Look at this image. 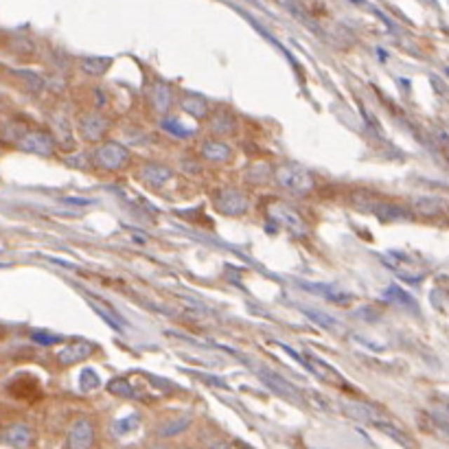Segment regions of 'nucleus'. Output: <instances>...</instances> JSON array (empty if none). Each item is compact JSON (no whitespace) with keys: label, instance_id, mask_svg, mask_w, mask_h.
<instances>
[{"label":"nucleus","instance_id":"f8f14e48","mask_svg":"<svg viewBox=\"0 0 449 449\" xmlns=\"http://www.w3.org/2000/svg\"><path fill=\"white\" fill-rule=\"evenodd\" d=\"M296 359H300V362L307 366V368H311V373H316L322 382H329V384H344L342 382V377H340L331 366H327V364H322L320 359H316V357H309V355H298V353H292Z\"/></svg>","mask_w":449,"mask_h":449},{"label":"nucleus","instance_id":"4468645a","mask_svg":"<svg viewBox=\"0 0 449 449\" xmlns=\"http://www.w3.org/2000/svg\"><path fill=\"white\" fill-rule=\"evenodd\" d=\"M3 441L15 449H27L33 441V434H31V429L22 423H18V425H11L7 432L3 434Z\"/></svg>","mask_w":449,"mask_h":449},{"label":"nucleus","instance_id":"dca6fc26","mask_svg":"<svg viewBox=\"0 0 449 449\" xmlns=\"http://www.w3.org/2000/svg\"><path fill=\"white\" fill-rule=\"evenodd\" d=\"M235 128H237L235 116H232L230 112H226V110H217L210 119V130L217 132V134H232V132H235Z\"/></svg>","mask_w":449,"mask_h":449},{"label":"nucleus","instance_id":"6e6552de","mask_svg":"<svg viewBox=\"0 0 449 449\" xmlns=\"http://www.w3.org/2000/svg\"><path fill=\"white\" fill-rule=\"evenodd\" d=\"M355 206L359 210H366L370 215H375V217H380V220H386V222H394V220H406L408 215L403 208L399 206H394V204H388V202H382V200H370V202H357L355 200Z\"/></svg>","mask_w":449,"mask_h":449},{"label":"nucleus","instance_id":"7ed1b4c3","mask_svg":"<svg viewBox=\"0 0 449 449\" xmlns=\"http://www.w3.org/2000/svg\"><path fill=\"white\" fill-rule=\"evenodd\" d=\"M97 165L107 169V171H121L123 167H128L130 163V152L128 147H123L121 142H105L95 154Z\"/></svg>","mask_w":449,"mask_h":449},{"label":"nucleus","instance_id":"b1692460","mask_svg":"<svg viewBox=\"0 0 449 449\" xmlns=\"http://www.w3.org/2000/svg\"><path fill=\"white\" fill-rule=\"evenodd\" d=\"M417 208L421 213H436V210H443L445 204H443L441 197L432 195V197H419V200H417Z\"/></svg>","mask_w":449,"mask_h":449},{"label":"nucleus","instance_id":"f03ea898","mask_svg":"<svg viewBox=\"0 0 449 449\" xmlns=\"http://www.w3.org/2000/svg\"><path fill=\"white\" fill-rule=\"evenodd\" d=\"M384 261L388 263L392 272H397L401 279H408V281H421L425 274V267H421L415 261V257L408 253H399V250H390V253H386Z\"/></svg>","mask_w":449,"mask_h":449},{"label":"nucleus","instance_id":"9b49d317","mask_svg":"<svg viewBox=\"0 0 449 449\" xmlns=\"http://www.w3.org/2000/svg\"><path fill=\"white\" fill-rule=\"evenodd\" d=\"M169 177H171V169L165 165H158V163H145L138 169L140 182H145L147 187H154V189L167 185Z\"/></svg>","mask_w":449,"mask_h":449},{"label":"nucleus","instance_id":"412c9836","mask_svg":"<svg viewBox=\"0 0 449 449\" xmlns=\"http://www.w3.org/2000/svg\"><path fill=\"white\" fill-rule=\"evenodd\" d=\"M138 423H140V417H138V415H130V417H125V419H119V421H114V425H112V434H114V436L130 434V432H134V429L138 427Z\"/></svg>","mask_w":449,"mask_h":449},{"label":"nucleus","instance_id":"4be33fe9","mask_svg":"<svg viewBox=\"0 0 449 449\" xmlns=\"http://www.w3.org/2000/svg\"><path fill=\"white\" fill-rule=\"evenodd\" d=\"M263 380H265L269 386H272L276 392L285 394V397H290V399H296V388L290 386L285 380H281V377H272V375H265V373H263Z\"/></svg>","mask_w":449,"mask_h":449},{"label":"nucleus","instance_id":"0eeeda50","mask_svg":"<svg viewBox=\"0 0 449 449\" xmlns=\"http://www.w3.org/2000/svg\"><path fill=\"white\" fill-rule=\"evenodd\" d=\"M217 208L224 213V215H230V217H237V215L246 213L248 208V200L246 195L239 191V189H222L220 195H217Z\"/></svg>","mask_w":449,"mask_h":449},{"label":"nucleus","instance_id":"20e7f679","mask_svg":"<svg viewBox=\"0 0 449 449\" xmlns=\"http://www.w3.org/2000/svg\"><path fill=\"white\" fill-rule=\"evenodd\" d=\"M18 147L31 152V154H38V156H51L53 149H55V140L51 138V134L40 132V130H27L20 138L15 142Z\"/></svg>","mask_w":449,"mask_h":449},{"label":"nucleus","instance_id":"1a4fd4ad","mask_svg":"<svg viewBox=\"0 0 449 449\" xmlns=\"http://www.w3.org/2000/svg\"><path fill=\"white\" fill-rule=\"evenodd\" d=\"M95 441V427L88 419H77L68 432V449H90Z\"/></svg>","mask_w":449,"mask_h":449},{"label":"nucleus","instance_id":"f3484780","mask_svg":"<svg viewBox=\"0 0 449 449\" xmlns=\"http://www.w3.org/2000/svg\"><path fill=\"white\" fill-rule=\"evenodd\" d=\"M182 107H185L187 114H191V116H195V119H202V116H206V112H208V103H206L204 97H200V95H187L185 101H182Z\"/></svg>","mask_w":449,"mask_h":449},{"label":"nucleus","instance_id":"aec40b11","mask_svg":"<svg viewBox=\"0 0 449 449\" xmlns=\"http://www.w3.org/2000/svg\"><path fill=\"white\" fill-rule=\"evenodd\" d=\"M90 304H93V307L107 320V325H112L114 329H125V322L121 320V316L114 311V309H110L107 307V304L103 302V300H99V298H90Z\"/></svg>","mask_w":449,"mask_h":449},{"label":"nucleus","instance_id":"f257e3e1","mask_svg":"<svg viewBox=\"0 0 449 449\" xmlns=\"http://www.w3.org/2000/svg\"><path fill=\"white\" fill-rule=\"evenodd\" d=\"M274 177L283 189L292 191V193H307L309 189H314L311 173L294 163H285V165L276 167Z\"/></svg>","mask_w":449,"mask_h":449},{"label":"nucleus","instance_id":"a211bd4d","mask_svg":"<svg viewBox=\"0 0 449 449\" xmlns=\"http://www.w3.org/2000/svg\"><path fill=\"white\" fill-rule=\"evenodd\" d=\"M152 103L158 112H167L171 107V88L165 83H156L152 93Z\"/></svg>","mask_w":449,"mask_h":449},{"label":"nucleus","instance_id":"39448f33","mask_svg":"<svg viewBox=\"0 0 449 449\" xmlns=\"http://www.w3.org/2000/svg\"><path fill=\"white\" fill-rule=\"evenodd\" d=\"M269 217L276 220L287 230H292L294 235H304V232H307V226H304V222L300 220V215L283 202H274L269 206Z\"/></svg>","mask_w":449,"mask_h":449},{"label":"nucleus","instance_id":"cd10ccee","mask_svg":"<svg viewBox=\"0 0 449 449\" xmlns=\"http://www.w3.org/2000/svg\"><path fill=\"white\" fill-rule=\"evenodd\" d=\"M33 342L51 347V344H58V342H62V337H58V335H48V333H33Z\"/></svg>","mask_w":449,"mask_h":449},{"label":"nucleus","instance_id":"a878e982","mask_svg":"<svg viewBox=\"0 0 449 449\" xmlns=\"http://www.w3.org/2000/svg\"><path fill=\"white\" fill-rule=\"evenodd\" d=\"M375 427H380L382 432H386V434H390L394 441H399L401 445H406V447H410V441H408V434H403L401 429H397V427H392L390 423H386V421H382V423H375Z\"/></svg>","mask_w":449,"mask_h":449},{"label":"nucleus","instance_id":"c756f323","mask_svg":"<svg viewBox=\"0 0 449 449\" xmlns=\"http://www.w3.org/2000/svg\"><path fill=\"white\" fill-rule=\"evenodd\" d=\"M243 449H250V447H243Z\"/></svg>","mask_w":449,"mask_h":449},{"label":"nucleus","instance_id":"5701e85b","mask_svg":"<svg viewBox=\"0 0 449 449\" xmlns=\"http://www.w3.org/2000/svg\"><path fill=\"white\" fill-rule=\"evenodd\" d=\"M189 425H191L189 417H180V419L169 421V423H165L163 427H160V436H173L177 432H182V429H187Z\"/></svg>","mask_w":449,"mask_h":449},{"label":"nucleus","instance_id":"ddd939ff","mask_svg":"<svg viewBox=\"0 0 449 449\" xmlns=\"http://www.w3.org/2000/svg\"><path fill=\"white\" fill-rule=\"evenodd\" d=\"M90 353H93V344L90 342H73V344H66L60 353H58V359L60 364H77L81 362V359H86Z\"/></svg>","mask_w":449,"mask_h":449},{"label":"nucleus","instance_id":"2eb2a0df","mask_svg":"<svg viewBox=\"0 0 449 449\" xmlns=\"http://www.w3.org/2000/svg\"><path fill=\"white\" fill-rule=\"evenodd\" d=\"M202 154L204 158L213 160V163H228L232 158V149L222 140H206L202 145Z\"/></svg>","mask_w":449,"mask_h":449},{"label":"nucleus","instance_id":"c85d7f7f","mask_svg":"<svg viewBox=\"0 0 449 449\" xmlns=\"http://www.w3.org/2000/svg\"><path fill=\"white\" fill-rule=\"evenodd\" d=\"M154 449H165V447H154Z\"/></svg>","mask_w":449,"mask_h":449},{"label":"nucleus","instance_id":"393cba45","mask_svg":"<svg viewBox=\"0 0 449 449\" xmlns=\"http://www.w3.org/2000/svg\"><path fill=\"white\" fill-rule=\"evenodd\" d=\"M79 388L83 392H90V390H97L99 388V377L93 368H86L81 375H79Z\"/></svg>","mask_w":449,"mask_h":449},{"label":"nucleus","instance_id":"423d86ee","mask_svg":"<svg viewBox=\"0 0 449 449\" xmlns=\"http://www.w3.org/2000/svg\"><path fill=\"white\" fill-rule=\"evenodd\" d=\"M110 130V121L101 112H88L79 119V134L86 140H99Z\"/></svg>","mask_w":449,"mask_h":449},{"label":"nucleus","instance_id":"9d476101","mask_svg":"<svg viewBox=\"0 0 449 449\" xmlns=\"http://www.w3.org/2000/svg\"><path fill=\"white\" fill-rule=\"evenodd\" d=\"M342 412L347 417L355 419V421H362V423H382L384 417L382 412L377 410L370 403H362V401H342Z\"/></svg>","mask_w":449,"mask_h":449},{"label":"nucleus","instance_id":"bb28decb","mask_svg":"<svg viewBox=\"0 0 449 449\" xmlns=\"http://www.w3.org/2000/svg\"><path fill=\"white\" fill-rule=\"evenodd\" d=\"M163 128H165L167 132L175 134V136H189V134H191V130L182 128V125H180L177 121H165V123H163Z\"/></svg>","mask_w":449,"mask_h":449},{"label":"nucleus","instance_id":"6ab92c4d","mask_svg":"<svg viewBox=\"0 0 449 449\" xmlns=\"http://www.w3.org/2000/svg\"><path fill=\"white\" fill-rule=\"evenodd\" d=\"M110 64H112L110 58H86L81 62V70L90 77H99L105 73L107 68H110Z\"/></svg>","mask_w":449,"mask_h":449}]
</instances>
